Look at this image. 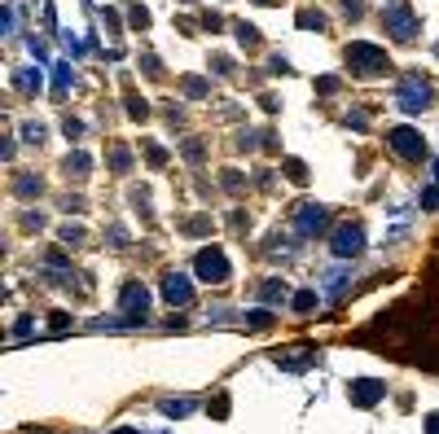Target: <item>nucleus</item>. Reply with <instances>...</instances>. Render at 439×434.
I'll return each mask as SVG.
<instances>
[{
  "label": "nucleus",
  "instance_id": "f257e3e1",
  "mask_svg": "<svg viewBox=\"0 0 439 434\" xmlns=\"http://www.w3.org/2000/svg\"><path fill=\"white\" fill-rule=\"evenodd\" d=\"M347 66H351V75H360V79H369V75H382L387 70V53L378 44H365V40H356L347 48Z\"/></svg>",
  "mask_w": 439,
  "mask_h": 434
},
{
  "label": "nucleus",
  "instance_id": "f03ea898",
  "mask_svg": "<svg viewBox=\"0 0 439 434\" xmlns=\"http://www.w3.org/2000/svg\"><path fill=\"white\" fill-rule=\"evenodd\" d=\"M431 79L426 75H405L400 79V92H396V101H400V110L405 114H422L426 105H431Z\"/></svg>",
  "mask_w": 439,
  "mask_h": 434
},
{
  "label": "nucleus",
  "instance_id": "7ed1b4c3",
  "mask_svg": "<svg viewBox=\"0 0 439 434\" xmlns=\"http://www.w3.org/2000/svg\"><path fill=\"white\" fill-rule=\"evenodd\" d=\"M150 316V289L132 281V285H123V294H119V320L123 324H141Z\"/></svg>",
  "mask_w": 439,
  "mask_h": 434
},
{
  "label": "nucleus",
  "instance_id": "20e7f679",
  "mask_svg": "<svg viewBox=\"0 0 439 434\" xmlns=\"http://www.w3.org/2000/svg\"><path fill=\"white\" fill-rule=\"evenodd\" d=\"M382 27L396 35V44H413V40H418V31H422V22H418V14H413V9L391 5L387 14H382Z\"/></svg>",
  "mask_w": 439,
  "mask_h": 434
},
{
  "label": "nucleus",
  "instance_id": "39448f33",
  "mask_svg": "<svg viewBox=\"0 0 439 434\" xmlns=\"http://www.w3.org/2000/svg\"><path fill=\"white\" fill-rule=\"evenodd\" d=\"M387 145L400 154V158H426V141H422V132L418 127H391L387 132Z\"/></svg>",
  "mask_w": 439,
  "mask_h": 434
},
{
  "label": "nucleus",
  "instance_id": "423d86ee",
  "mask_svg": "<svg viewBox=\"0 0 439 434\" xmlns=\"http://www.w3.org/2000/svg\"><path fill=\"white\" fill-rule=\"evenodd\" d=\"M360 250H365V228H360V224H343V228H334V237H329V255L356 259Z\"/></svg>",
  "mask_w": 439,
  "mask_h": 434
},
{
  "label": "nucleus",
  "instance_id": "0eeeda50",
  "mask_svg": "<svg viewBox=\"0 0 439 434\" xmlns=\"http://www.w3.org/2000/svg\"><path fill=\"white\" fill-rule=\"evenodd\" d=\"M325 220H329L325 207H316V202H303V207L294 211V233H299V237H316V233L325 228Z\"/></svg>",
  "mask_w": 439,
  "mask_h": 434
},
{
  "label": "nucleus",
  "instance_id": "6e6552de",
  "mask_svg": "<svg viewBox=\"0 0 439 434\" xmlns=\"http://www.w3.org/2000/svg\"><path fill=\"white\" fill-rule=\"evenodd\" d=\"M198 276H203V281H229V259H224V250H216V246L198 250Z\"/></svg>",
  "mask_w": 439,
  "mask_h": 434
},
{
  "label": "nucleus",
  "instance_id": "1a4fd4ad",
  "mask_svg": "<svg viewBox=\"0 0 439 434\" xmlns=\"http://www.w3.org/2000/svg\"><path fill=\"white\" fill-rule=\"evenodd\" d=\"M347 395H351V404L374 408V404L387 395V386H382V382H374V378H356V382H347Z\"/></svg>",
  "mask_w": 439,
  "mask_h": 434
},
{
  "label": "nucleus",
  "instance_id": "9d476101",
  "mask_svg": "<svg viewBox=\"0 0 439 434\" xmlns=\"http://www.w3.org/2000/svg\"><path fill=\"white\" fill-rule=\"evenodd\" d=\"M163 298H167L172 307H185L189 298H194V285H189V276H185V272H167V276H163Z\"/></svg>",
  "mask_w": 439,
  "mask_h": 434
},
{
  "label": "nucleus",
  "instance_id": "9b49d317",
  "mask_svg": "<svg viewBox=\"0 0 439 434\" xmlns=\"http://www.w3.org/2000/svg\"><path fill=\"white\" fill-rule=\"evenodd\" d=\"M316 360V351H286V355H277V364L281 369H307Z\"/></svg>",
  "mask_w": 439,
  "mask_h": 434
},
{
  "label": "nucleus",
  "instance_id": "f8f14e48",
  "mask_svg": "<svg viewBox=\"0 0 439 434\" xmlns=\"http://www.w3.org/2000/svg\"><path fill=\"white\" fill-rule=\"evenodd\" d=\"M286 281H264V289H259V298H264V303H286Z\"/></svg>",
  "mask_w": 439,
  "mask_h": 434
},
{
  "label": "nucleus",
  "instance_id": "ddd939ff",
  "mask_svg": "<svg viewBox=\"0 0 439 434\" xmlns=\"http://www.w3.org/2000/svg\"><path fill=\"white\" fill-rule=\"evenodd\" d=\"M14 79H18V92H40V79L44 75H40V70H18Z\"/></svg>",
  "mask_w": 439,
  "mask_h": 434
},
{
  "label": "nucleus",
  "instance_id": "4468645a",
  "mask_svg": "<svg viewBox=\"0 0 439 434\" xmlns=\"http://www.w3.org/2000/svg\"><path fill=\"white\" fill-rule=\"evenodd\" d=\"M159 408H163L167 417H189V413H194V400H163Z\"/></svg>",
  "mask_w": 439,
  "mask_h": 434
},
{
  "label": "nucleus",
  "instance_id": "2eb2a0df",
  "mask_svg": "<svg viewBox=\"0 0 439 434\" xmlns=\"http://www.w3.org/2000/svg\"><path fill=\"white\" fill-rule=\"evenodd\" d=\"M347 285H351V276L347 272H334V276H329V298H343V294H347Z\"/></svg>",
  "mask_w": 439,
  "mask_h": 434
},
{
  "label": "nucleus",
  "instance_id": "dca6fc26",
  "mask_svg": "<svg viewBox=\"0 0 439 434\" xmlns=\"http://www.w3.org/2000/svg\"><path fill=\"white\" fill-rule=\"evenodd\" d=\"M70 83H75V75H70V66L62 62V66H57V70H53V88H57V92H66V88H70Z\"/></svg>",
  "mask_w": 439,
  "mask_h": 434
},
{
  "label": "nucleus",
  "instance_id": "f3484780",
  "mask_svg": "<svg viewBox=\"0 0 439 434\" xmlns=\"http://www.w3.org/2000/svg\"><path fill=\"white\" fill-rule=\"evenodd\" d=\"M316 307V289H299L294 294V311H312Z\"/></svg>",
  "mask_w": 439,
  "mask_h": 434
},
{
  "label": "nucleus",
  "instance_id": "a211bd4d",
  "mask_svg": "<svg viewBox=\"0 0 439 434\" xmlns=\"http://www.w3.org/2000/svg\"><path fill=\"white\" fill-rule=\"evenodd\" d=\"M268 324H272L268 311H246V329H268Z\"/></svg>",
  "mask_w": 439,
  "mask_h": 434
},
{
  "label": "nucleus",
  "instance_id": "6ab92c4d",
  "mask_svg": "<svg viewBox=\"0 0 439 434\" xmlns=\"http://www.w3.org/2000/svg\"><path fill=\"white\" fill-rule=\"evenodd\" d=\"M31 193H40V180H35V176H22V180H18V198H31Z\"/></svg>",
  "mask_w": 439,
  "mask_h": 434
},
{
  "label": "nucleus",
  "instance_id": "aec40b11",
  "mask_svg": "<svg viewBox=\"0 0 439 434\" xmlns=\"http://www.w3.org/2000/svg\"><path fill=\"white\" fill-rule=\"evenodd\" d=\"M237 40H242L246 48H255V44H259V31H255V27H246V22H242V27H237Z\"/></svg>",
  "mask_w": 439,
  "mask_h": 434
},
{
  "label": "nucleus",
  "instance_id": "412c9836",
  "mask_svg": "<svg viewBox=\"0 0 439 434\" xmlns=\"http://www.w3.org/2000/svg\"><path fill=\"white\" fill-rule=\"evenodd\" d=\"M66 172L84 176V172H88V158H84V154H70V158H66Z\"/></svg>",
  "mask_w": 439,
  "mask_h": 434
},
{
  "label": "nucleus",
  "instance_id": "4be33fe9",
  "mask_svg": "<svg viewBox=\"0 0 439 434\" xmlns=\"http://www.w3.org/2000/svg\"><path fill=\"white\" fill-rule=\"evenodd\" d=\"M299 27H303V31H312V27L321 31V27H325V18H321V14H299Z\"/></svg>",
  "mask_w": 439,
  "mask_h": 434
},
{
  "label": "nucleus",
  "instance_id": "5701e85b",
  "mask_svg": "<svg viewBox=\"0 0 439 434\" xmlns=\"http://www.w3.org/2000/svg\"><path fill=\"white\" fill-rule=\"evenodd\" d=\"M127 110H132V118H145V114H150V105L141 101V96H127Z\"/></svg>",
  "mask_w": 439,
  "mask_h": 434
},
{
  "label": "nucleus",
  "instance_id": "b1692460",
  "mask_svg": "<svg viewBox=\"0 0 439 434\" xmlns=\"http://www.w3.org/2000/svg\"><path fill=\"white\" fill-rule=\"evenodd\" d=\"M114 172H127V167H132V154H127V149H114Z\"/></svg>",
  "mask_w": 439,
  "mask_h": 434
},
{
  "label": "nucleus",
  "instance_id": "393cba45",
  "mask_svg": "<svg viewBox=\"0 0 439 434\" xmlns=\"http://www.w3.org/2000/svg\"><path fill=\"white\" fill-rule=\"evenodd\" d=\"M422 207H426V211H435V207H439V185H431V189L422 193Z\"/></svg>",
  "mask_w": 439,
  "mask_h": 434
},
{
  "label": "nucleus",
  "instance_id": "a878e982",
  "mask_svg": "<svg viewBox=\"0 0 439 434\" xmlns=\"http://www.w3.org/2000/svg\"><path fill=\"white\" fill-rule=\"evenodd\" d=\"M185 92L189 96H207V83L203 79H185Z\"/></svg>",
  "mask_w": 439,
  "mask_h": 434
},
{
  "label": "nucleus",
  "instance_id": "bb28decb",
  "mask_svg": "<svg viewBox=\"0 0 439 434\" xmlns=\"http://www.w3.org/2000/svg\"><path fill=\"white\" fill-rule=\"evenodd\" d=\"M207 228H211V224L203 220V215H198V220H189V224H185V233H194V237H198V233H207Z\"/></svg>",
  "mask_w": 439,
  "mask_h": 434
},
{
  "label": "nucleus",
  "instance_id": "cd10ccee",
  "mask_svg": "<svg viewBox=\"0 0 439 434\" xmlns=\"http://www.w3.org/2000/svg\"><path fill=\"white\" fill-rule=\"evenodd\" d=\"M185 158H189V163H198V158H203V145L189 141V145H185Z\"/></svg>",
  "mask_w": 439,
  "mask_h": 434
},
{
  "label": "nucleus",
  "instance_id": "c85d7f7f",
  "mask_svg": "<svg viewBox=\"0 0 439 434\" xmlns=\"http://www.w3.org/2000/svg\"><path fill=\"white\" fill-rule=\"evenodd\" d=\"M22 136H27V141H35V145H40V141H44V132H40V127H35V123H27V127H22Z\"/></svg>",
  "mask_w": 439,
  "mask_h": 434
},
{
  "label": "nucleus",
  "instance_id": "c756f323",
  "mask_svg": "<svg viewBox=\"0 0 439 434\" xmlns=\"http://www.w3.org/2000/svg\"><path fill=\"white\" fill-rule=\"evenodd\" d=\"M426 434H439V413H431V417H426Z\"/></svg>",
  "mask_w": 439,
  "mask_h": 434
},
{
  "label": "nucleus",
  "instance_id": "7c9ffc66",
  "mask_svg": "<svg viewBox=\"0 0 439 434\" xmlns=\"http://www.w3.org/2000/svg\"><path fill=\"white\" fill-rule=\"evenodd\" d=\"M114 434H141V430H132V426H123V430H114Z\"/></svg>",
  "mask_w": 439,
  "mask_h": 434
},
{
  "label": "nucleus",
  "instance_id": "2f4dec72",
  "mask_svg": "<svg viewBox=\"0 0 439 434\" xmlns=\"http://www.w3.org/2000/svg\"><path fill=\"white\" fill-rule=\"evenodd\" d=\"M435 185H439V158H435Z\"/></svg>",
  "mask_w": 439,
  "mask_h": 434
}]
</instances>
